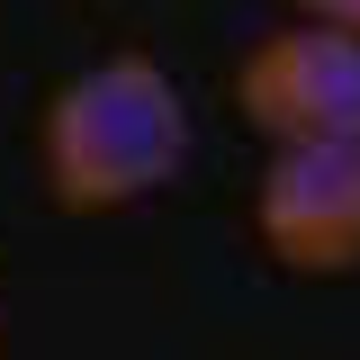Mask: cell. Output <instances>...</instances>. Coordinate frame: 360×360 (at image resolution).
<instances>
[{
  "label": "cell",
  "mask_w": 360,
  "mask_h": 360,
  "mask_svg": "<svg viewBox=\"0 0 360 360\" xmlns=\"http://www.w3.org/2000/svg\"><path fill=\"white\" fill-rule=\"evenodd\" d=\"M45 198L63 217H117L189 162V108L153 54H108L54 90L37 135Z\"/></svg>",
  "instance_id": "cell-1"
},
{
  "label": "cell",
  "mask_w": 360,
  "mask_h": 360,
  "mask_svg": "<svg viewBox=\"0 0 360 360\" xmlns=\"http://www.w3.org/2000/svg\"><path fill=\"white\" fill-rule=\"evenodd\" d=\"M262 252L297 279H352L360 270V135L270 144V172L252 189Z\"/></svg>",
  "instance_id": "cell-2"
},
{
  "label": "cell",
  "mask_w": 360,
  "mask_h": 360,
  "mask_svg": "<svg viewBox=\"0 0 360 360\" xmlns=\"http://www.w3.org/2000/svg\"><path fill=\"white\" fill-rule=\"evenodd\" d=\"M234 108L243 127L270 144H315V135H360V27L307 18L252 45V63L234 72Z\"/></svg>",
  "instance_id": "cell-3"
},
{
  "label": "cell",
  "mask_w": 360,
  "mask_h": 360,
  "mask_svg": "<svg viewBox=\"0 0 360 360\" xmlns=\"http://www.w3.org/2000/svg\"><path fill=\"white\" fill-rule=\"evenodd\" d=\"M307 18H333V27H360V0H297Z\"/></svg>",
  "instance_id": "cell-4"
},
{
  "label": "cell",
  "mask_w": 360,
  "mask_h": 360,
  "mask_svg": "<svg viewBox=\"0 0 360 360\" xmlns=\"http://www.w3.org/2000/svg\"><path fill=\"white\" fill-rule=\"evenodd\" d=\"M0 324H9V315H0Z\"/></svg>",
  "instance_id": "cell-5"
}]
</instances>
